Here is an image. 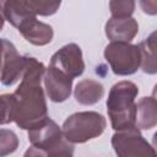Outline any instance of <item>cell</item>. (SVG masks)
I'll return each instance as SVG.
<instances>
[{
  "label": "cell",
  "mask_w": 157,
  "mask_h": 157,
  "mask_svg": "<svg viewBox=\"0 0 157 157\" xmlns=\"http://www.w3.org/2000/svg\"><path fill=\"white\" fill-rule=\"evenodd\" d=\"M40 83L22 78L12 93L13 121L23 130H31L48 118L45 94Z\"/></svg>",
  "instance_id": "cell-1"
},
{
  "label": "cell",
  "mask_w": 157,
  "mask_h": 157,
  "mask_svg": "<svg viewBox=\"0 0 157 157\" xmlns=\"http://www.w3.org/2000/svg\"><path fill=\"white\" fill-rule=\"evenodd\" d=\"M139 88L131 81H120L112 86L107 98V112L115 131L131 130L135 126Z\"/></svg>",
  "instance_id": "cell-2"
},
{
  "label": "cell",
  "mask_w": 157,
  "mask_h": 157,
  "mask_svg": "<svg viewBox=\"0 0 157 157\" xmlns=\"http://www.w3.org/2000/svg\"><path fill=\"white\" fill-rule=\"evenodd\" d=\"M107 126L105 118L98 112H77L67 117L61 126L64 139L70 144H85L101 136Z\"/></svg>",
  "instance_id": "cell-3"
},
{
  "label": "cell",
  "mask_w": 157,
  "mask_h": 157,
  "mask_svg": "<svg viewBox=\"0 0 157 157\" xmlns=\"http://www.w3.org/2000/svg\"><path fill=\"white\" fill-rule=\"evenodd\" d=\"M104 59L118 76L135 74L141 64L139 45L121 42H110L104 49Z\"/></svg>",
  "instance_id": "cell-4"
},
{
  "label": "cell",
  "mask_w": 157,
  "mask_h": 157,
  "mask_svg": "<svg viewBox=\"0 0 157 157\" xmlns=\"http://www.w3.org/2000/svg\"><path fill=\"white\" fill-rule=\"evenodd\" d=\"M110 142L118 157H157L155 147L136 128L126 131H117L112 136Z\"/></svg>",
  "instance_id": "cell-5"
},
{
  "label": "cell",
  "mask_w": 157,
  "mask_h": 157,
  "mask_svg": "<svg viewBox=\"0 0 157 157\" xmlns=\"http://www.w3.org/2000/svg\"><path fill=\"white\" fill-rule=\"evenodd\" d=\"M49 65L74 80L85 71L82 50L76 43H69L52 55Z\"/></svg>",
  "instance_id": "cell-6"
},
{
  "label": "cell",
  "mask_w": 157,
  "mask_h": 157,
  "mask_svg": "<svg viewBox=\"0 0 157 157\" xmlns=\"http://www.w3.org/2000/svg\"><path fill=\"white\" fill-rule=\"evenodd\" d=\"M28 140L33 147L43 150L44 152H49L65 141L61 129L49 117L39 125L28 130Z\"/></svg>",
  "instance_id": "cell-7"
},
{
  "label": "cell",
  "mask_w": 157,
  "mask_h": 157,
  "mask_svg": "<svg viewBox=\"0 0 157 157\" xmlns=\"http://www.w3.org/2000/svg\"><path fill=\"white\" fill-rule=\"evenodd\" d=\"M25 66V56L20 55L16 47L2 38V65L0 74V82L4 86H13L22 77Z\"/></svg>",
  "instance_id": "cell-8"
},
{
  "label": "cell",
  "mask_w": 157,
  "mask_h": 157,
  "mask_svg": "<svg viewBox=\"0 0 157 157\" xmlns=\"http://www.w3.org/2000/svg\"><path fill=\"white\" fill-rule=\"evenodd\" d=\"M43 82L45 93L52 102H65L71 94L72 78H70L69 76H66L65 74H63L61 71L56 70L50 65L45 69Z\"/></svg>",
  "instance_id": "cell-9"
},
{
  "label": "cell",
  "mask_w": 157,
  "mask_h": 157,
  "mask_svg": "<svg viewBox=\"0 0 157 157\" xmlns=\"http://www.w3.org/2000/svg\"><path fill=\"white\" fill-rule=\"evenodd\" d=\"M22 37L33 45H47L52 42L54 31L50 25L40 22L36 16H31L20 23L17 27Z\"/></svg>",
  "instance_id": "cell-10"
},
{
  "label": "cell",
  "mask_w": 157,
  "mask_h": 157,
  "mask_svg": "<svg viewBox=\"0 0 157 157\" xmlns=\"http://www.w3.org/2000/svg\"><path fill=\"white\" fill-rule=\"evenodd\" d=\"M105 36L110 42L130 43L139 32V23L132 17L113 18L110 17L104 27Z\"/></svg>",
  "instance_id": "cell-11"
},
{
  "label": "cell",
  "mask_w": 157,
  "mask_h": 157,
  "mask_svg": "<svg viewBox=\"0 0 157 157\" xmlns=\"http://www.w3.org/2000/svg\"><path fill=\"white\" fill-rule=\"evenodd\" d=\"M75 99L82 105H93L98 103L104 96V87L101 82L85 78L81 80L74 90Z\"/></svg>",
  "instance_id": "cell-12"
},
{
  "label": "cell",
  "mask_w": 157,
  "mask_h": 157,
  "mask_svg": "<svg viewBox=\"0 0 157 157\" xmlns=\"http://www.w3.org/2000/svg\"><path fill=\"white\" fill-rule=\"evenodd\" d=\"M157 125V110L155 97H142L136 103L135 126L136 129L150 130Z\"/></svg>",
  "instance_id": "cell-13"
},
{
  "label": "cell",
  "mask_w": 157,
  "mask_h": 157,
  "mask_svg": "<svg viewBox=\"0 0 157 157\" xmlns=\"http://www.w3.org/2000/svg\"><path fill=\"white\" fill-rule=\"evenodd\" d=\"M140 55H141V64L140 67L145 74L155 75L157 72V64H156V32L151 33L145 40L139 44Z\"/></svg>",
  "instance_id": "cell-14"
},
{
  "label": "cell",
  "mask_w": 157,
  "mask_h": 157,
  "mask_svg": "<svg viewBox=\"0 0 157 157\" xmlns=\"http://www.w3.org/2000/svg\"><path fill=\"white\" fill-rule=\"evenodd\" d=\"M20 145L17 135L9 129H0V157L12 155Z\"/></svg>",
  "instance_id": "cell-15"
},
{
  "label": "cell",
  "mask_w": 157,
  "mask_h": 157,
  "mask_svg": "<svg viewBox=\"0 0 157 157\" xmlns=\"http://www.w3.org/2000/svg\"><path fill=\"white\" fill-rule=\"evenodd\" d=\"M135 1L132 0H112L109 1V9L113 18L131 17L135 10Z\"/></svg>",
  "instance_id": "cell-16"
},
{
  "label": "cell",
  "mask_w": 157,
  "mask_h": 157,
  "mask_svg": "<svg viewBox=\"0 0 157 157\" xmlns=\"http://www.w3.org/2000/svg\"><path fill=\"white\" fill-rule=\"evenodd\" d=\"M28 4L34 12V15L39 16H50L54 15L60 7V1H43V0H28Z\"/></svg>",
  "instance_id": "cell-17"
},
{
  "label": "cell",
  "mask_w": 157,
  "mask_h": 157,
  "mask_svg": "<svg viewBox=\"0 0 157 157\" xmlns=\"http://www.w3.org/2000/svg\"><path fill=\"white\" fill-rule=\"evenodd\" d=\"M13 121V97L12 93L0 94V125Z\"/></svg>",
  "instance_id": "cell-18"
},
{
  "label": "cell",
  "mask_w": 157,
  "mask_h": 157,
  "mask_svg": "<svg viewBox=\"0 0 157 157\" xmlns=\"http://www.w3.org/2000/svg\"><path fill=\"white\" fill-rule=\"evenodd\" d=\"M47 157H74V146L65 140L61 145L47 152Z\"/></svg>",
  "instance_id": "cell-19"
},
{
  "label": "cell",
  "mask_w": 157,
  "mask_h": 157,
  "mask_svg": "<svg viewBox=\"0 0 157 157\" xmlns=\"http://www.w3.org/2000/svg\"><path fill=\"white\" fill-rule=\"evenodd\" d=\"M23 157H47V152H44L43 150L36 148L33 146L28 147L23 155Z\"/></svg>",
  "instance_id": "cell-20"
},
{
  "label": "cell",
  "mask_w": 157,
  "mask_h": 157,
  "mask_svg": "<svg viewBox=\"0 0 157 157\" xmlns=\"http://www.w3.org/2000/svg\"><path fill=\"white\" fill-rule=\"evenodd\" d=\"M1 65H2V38H0V74H1Z\"/></svg>",
  "instance_id": "cell-21"
},
{
  "label": "cell",
  "mask_w": 157,
  "mask_h": 157,
  "mask_svg": "<svg viewBox=\"0 0 157 157\" xmlns=\"http://www.w3.org/2000/svg\"><path fill=\"white\" fill-rule=\"evenodd\" d=\"M4 22H5V18H4L2 13H1V10H0V31H1L2 27H4Z\"/></svg>",
  "instance_id": "cell-22"
}]
</instances>
